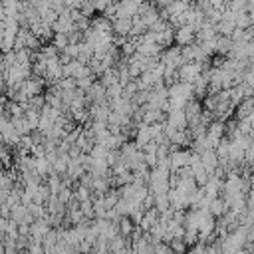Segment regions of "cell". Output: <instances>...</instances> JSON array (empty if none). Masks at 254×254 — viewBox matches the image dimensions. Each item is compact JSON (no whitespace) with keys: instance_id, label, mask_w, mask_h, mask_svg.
Masks as SVG:
<instances>
[{"instance_id":"obj_1","label":"cell","mask_w":254,"mask_h":254,"mask_svg":"<svg viewBox=\"0 0 254 254\" xmlns=\"http://www.w3.org/2000/svg\"><path fill=\"white\" fill-rule=\"evenodd\" d=\"M194 38V28L189 26V24H183L179 26V32H177V42L179 44H190Z\"/></svg>"},{"instance_id":"obj_2","label":"cell","mask_w":254,"mask_h":254,"mask_svg":"<svg viewBox=\"0 0 254 254\" xmlns=\"http://www.w3.org/2000/svg\"><path fill=\"white\" fill-rule=\"evenodd\" d=\"M131 18H115V22H113V30L117 32V34H129L131 32Z\"/></svg>"},{"instance_id":"obj_3","label":"cell","mask_w":254,"mask_h":254,"mask_svg":"<svg viewBox=\"0 0 254 254\" xmlns=\"http://www.w3.org/2000/svg\"><path fill=\"white\" fill-rule=\"evenodd\" d=\"M198 71H200V67H198L196 64H192V65H185V67H183V75H185V77H190V81H192V79H198V77H196Z\"/></svg>"},{"instance_id":"obj_4","label":"cell","mask_w":254,"mask_h":254,"mask_svg":"<svg viewBox=\"0 0 254 254\" xmlns=\"http://www.w3.org/2000/svg\"><path fill=\"white\" fill-rule=\"evenodd\" d=\"M83 0H64V8L65 10H79Z\"/></svg>"},{"instance_id":"obj_5","label":"cell","mask_w":254,"mask_h":254,"mask_svg":"<svg viewBox=\"0 0 254 254\" xmlns=\"http://www.w3.org/2000/svg\"><path fill=\"white\" fill-rule=\"evenodd\" d=\"M236 254H248V252H236Z\"/></svg>"},{"instance_id":"obj_6","label":"cell","mask_w":254,"mask_h":254,"mask_svg":"<svg viewBox=\"0 0 254 254\" xmlns=\"http://www.w3.org/2000/svg\"><path fill=\"white\" fill-rule=\"evenodd\" d=\"M185 2H187V4H189V2H190V0H185Z\"/></svg>"}]
</instances>
